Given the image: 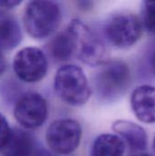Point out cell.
<instances>
[{
    "label": "cell",
    "instance_id": "d6986e66",
    "mask_svg": "<svg viewBox=\"0 0 155 156\" xmlns=\"http://www.w3.org/2000/svg\"><path fill=\"white\" fill-rule=\"evenodd\" d=\"M79 8L81 10H85V11H88L90 9L92 8V5H93V3L90 2V1H81V2H79L78 3Z\"/></svg>",
    "mask_w": 155,
    "mask_h": 156
},
{
    "label": "cell",
    "instance_id": "ac0fdd59",
    "mask_svg": "<svg viewBox=\"0 0 155 156\" xmlns=\"http://www.w3.org/2000/svg\"><path fill=\"white\" fill-rule=\"evenodd\" d=\"M32 156H56L54 154H52L49 151H47L43 148H37V150L35 151V153L33 154Z\"/></svg>",
    "mask_w": 155,
    "mask_h": 156
},
{
    "label": "cell",
    "instance_id": "5b68a950",
    "mask_svg": "<svg viewBox=\"0 0 155 156\" xmlns=\"http://www.w3.org/2000/svg\"><path fill=\"white\" fill-rule=\"evenodd\" d=\"M103 30L105 38L111 45L119 48H128L139 41L143 27L138 16L122 12L110 16Z\"/></svg>",
    "mask_w": 155,
    "mask_h": 156
},
{
    "label": "cell",
    "instance_id": "5bb4252c",
    "mask_svg": "<svg viewBox=\"0 0 155 156\" xmlns=\"http://www.w3.org/2000/svg\"><path fill=\"white\" fill-rule=\"evenodd\" d=\"M48 50L56 61H67L74 56L72 36L68 28L57 34L48 43Z\"/></svg>",
    "mask_w": 155,
    "mask_h": 156
},
{
    "label": "cell",
    "instance_id": "7402d4cb",
    "mask_svg": "<svg viewBox=\"0 0 155 156\" xmlns=\"http://www.w3.org/2000/svg\"><path fill=\"white\" fill-rule=\"evenodd\" d=\"M132 156H153L152 154H146V153H139V154H134Z\"/></svg>",
    "mask_w": 155,
    "mask_h": 156
},
{
    "label": "cell",
    "instance_id": "603a6c76",
    "mask_svg": "<svg viewBox=\"0 0 155 156\" xmlns=\"http://www.w3.org/2000/svg\"><path fill=\"white\" fill-rule=\"evenodd\" d=\"M153 151H154L155 153V137L154 139H153Z\"/></svg>",
    "mask_w": 155,
    "mask_h": 156
},
{
    "label": "cell",
    "instance_id": "44dd1931",
    "mask_svg": "<svg viewBox=\"0 0 155 156\" xmlns=\"http://www.w3.org/2000/svg\"><path fill=\"white\" fill-rule=\"evenodd\" d=\"M151 67H152V70L155 75V52L153 53V57H152V61H151Z\"/></svg>",
    "mask_w": 155,
    "mask_h": 156
},
{
    "label": "cell",
    "instance_id": "4fadbf2b",
    "mask_svg": "<svg viewBox=\"0 0 155 156\" xmlns=\"http://www.w3.org/2000/svg\"><path fill=\"white\" fill-rule=\"evenodd\" d=\"M125 144L116 134L99 135L91 146L89 156H123Z\"/></svg>",
    "mask_w": 155,
    "mask_h": 156
},
{
    "label": "cell",
    "instance_id": "3957f363",
    "mask_svg": "<svg viewBox=\"0 0 155 156\" xmlns=\"http://www.w3.org/2000/svg\"><path fill=\"white\" fill-rule=\"evenodd\" d=\"M54 88L57 95L71 106L86 104L92 91L83 69L72 64L58 69L54 79Z\"/></svg>",
    "mask_w": 155,
    "mask_h": 156
},
{
    "label": "cell",
    "instance_id": "e0dca14e",
    "mask_svg": "<svg viewBox=\"0 0 155 156\" xmlns=\"http://www.w3.org/2000/svg\"><path fill=\"white\" fill-rule=\"evenodd\" d=\"M21 4L19 0H0V7L11 9Z\"/></svg>",
    "mask_w": 155,
    "mask_h": 156
},
{
    "label": "cell",
    "instance_id": "8992f818",
    "mask_svg": "<svg viewBox=\"0 0 155 156\" xmlns=\"http://www.w3.org/2000/svg\"><path fill=\"white\" fill-rule=\"evenodd\" d=\"M81 136L82 129L77 121L59 119L48 126L46 140L53 153L59 155H68L77 150Z\"/></svg>",
    "mask_w": 155,
    "mask_h": 156
},
{
    "label": "cell",
    "instance_id": "7a4b0ae2",
    "mask_svg": "<svg viewBox=\"0 0 155 156\" xmlns=\"http://www.w3.org/2000/svg\"><path fill=\"white\" fill-rule=\"evenodd\" d=\"M62 15L59 5L53 1H31L24 11V27L35 39L52 35L59 27Z\"/></svg>",
    "mask_w": 155,
    "mask_h": 156
},
{
    "label": "cell",
    "instance_id": "30bf717a",
    "mask_svg": "<svg viewBox=\"0 0 155 156\" xmlns=\"http://www.w3.org/2000/svg\"><path fill=\"white\" fill-rule=\"evenodd\" d=\"M112 130L134 154L143 153L147 149L148 136L142 126L130 121L118 120L113 122Z\"/></svg>",
    "mask_w": 155,
    "mask_h": 156
},
{
    "label": "cell",
    "instance_id": "7c38bea8",
    "mask_svg": "<svg viewBox=\"0 0 155 156\" xmlns=\"http://www.w3.org/2000/svg\"><path fill=\"white\" fill-rule=\"evenodd\" d=\"M22 39L21 28L16 19L4 11H0V50L13 49Z\"/></svg>",
    "mask_w": 155,
    "mask_h": 156
},
{
    "label": "cell",
    "instance_id": "52a82bcc",
    "mask_svg": "<svg viewBox=\"0 0 155 156\" xmlns=\"http://www.w3.org/2000/svg\"><path fill=\"white\" fill-rule=\"evenodd\" d=\"M13 69L19 80L26 83H36L43 80L48 69L46 54L38 48L26 47L14 57Z\"/></svg>",
    "mask_w": 155,
    "mask_h": 156
},
{
    "label": "cell",
    "instance_id": "6da1fadb",
    "mask_svg": "<svg viewBox=\"0 0 155 156\" xmlns=\"http://www.w3.org/2000/svg\"><path fill=\"white\" fill-rule=\"evenodd\" d=\"M132 80L129 66L121 60L106 61L100 66L93 78V89L98 100L111 103L127 91Z\"/></svg>",
    "mask_w": 155,
    "mask_h": 156
},
{
    "label": "cell",
    "instance_id": "8fae6325",
    "mask_svg": "<svg viewBox=\"0 0 155 156\" xmlns=\"http://www.w3.org/2000/svg\"><path fill=\"white\" fill-rule=\"evenodd\" d=\"M37 148L32 134L21 129H15L12 130L10 140L3 151V156H32Z\"/></svg>",
    "mask_w": 155,
    "mask_h": 156
},
{
    "label": "cell",
    "instance_id": "ba28073f",
    "mask_svg": "<svg viewBox=\"0 0 155 156\" xmlns=\"http://www.w3.org/2000/svg\"><path fill=\"white\" fill-rule=\"evenodd\" d=\"M48 108L47 101L37 92H26L16 101L14 117L25 129L33 130L41 127L47 121Z\"/></svg>",
    "mask_w": 155,
    "mask_h": 156
},
{
    "label": "cell",
    "instance_id": "9a60e30c",
    "mask_svg": "<svg viewBox=\"0 0 155 156\" xmlns=\"http://www.w3.org/2000/svg\"><path fill=\"white\" fill-rule=\"evenodd\" d=\"M143 29L155 35V1L143 2L142 15L140 17Z\"/></svg>",
    "mask_w": 155,
    "mask_h": 156
},
{
    "label": "cell",
    "instance_id": "2e32d148",
    "mask_svg": "<svg viewBox=\"0 0 155 156\" xmlns=\"http://www.w3.org/2000/svg\"><path fill=\"white\" fill-rule=\"evenodd\" d=\"M12 129L9 126V123L6 118L0 113V152H3L11 137Z\"/></svg>",
    "mask_w": 155,
    "mask_h": 156
},
{
    "label": "cell",
    "instance_id": "9c48e42d",
    "mask_svg": "<svg viewBox=\"0 0 155 156\" xmlns=\"http://www.w3.org/2000/svg\"><path fill=\"white\" fill-rule=\"evenodd\" d=\"M131 107L136 118L143 123H155V86L144 84L133 90Z\"/></svg>",
    "mask_w": 155,
    "mask_h": 156
},
{
    "label": "cell",
    "instance_id": "ffe728a7",
    "mask_svg": "<svg viewBox=\"0 0 155 156\" xmlns=\"http://www.w3.org/2000/svg\"><path fill=\"white\" fill-rule=\"evenodd\" d=\"M5 66H6V63H5V57L0 50V76L4 73V71L5 69Z\"/></svg>",
    "mask_w": 155,
    "mask_h": 156
},
{
    "label": "cell",
    "instance_id": "277c9868",
    "mask_svg": "<svg viewBox=\"0 0 155 156\" xmlns=\"http://www.w3.org/2000/svg\"><path fill=\"white\" fill-rule=\"evenodd\" d=\"M67 28L72 36L74 56L79 60L91 67L100 66L107 61V46L86 24L79 19H73Z\"/></svg>",
    "mask_w": 155,
    "mask_h": 156
}]
</instances>
